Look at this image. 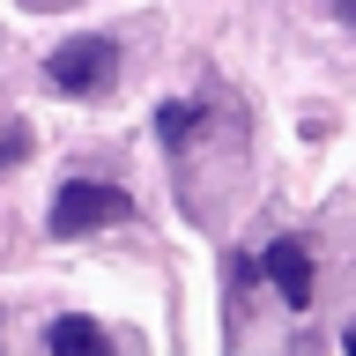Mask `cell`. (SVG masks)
Wrapping results in <instances>:
<instances>
[{
	"label": "cell",
	"instance_id": "6da1fadb",
	"mask_svg": "<svg viewBox=\"0 0 356 356\" xmlns=\"http://www.w3.org/2000/svg\"><path fill=\"white\" fill-rule=\"evenodd\" d=\"M127 216H134L127 186H104V178H67L52 193V238H89V230L127 222Z\"/></svg>",
	"mask_w": 356,
	"mask_h": 356
},
{
	"label": "cell",
	"instance_id": "7a4b0ae2",
	"mask_svg": "<svg viewBox=\"0 0 356 356\" xmlns=\"http://www.w3.org/2000/svg\"><path fill=\"white\" fill-rule=\"evenodd\" d=\"M119 74V44L111 38H67L52 60H44V82L67 89V97H89V89H104Z\"/></svg>",
	"mask_w": 356,
	"mask_h": 356
},
{
	"label": "cell",
	"instance_id": "3957f363",
	"mask_svg": "<svg viewBox=\"0 0 356 356\" xmlns=\"http://www.w3.org/2000/svg\"><path fill=\"white\" fill-rule=\"evenodd\" d=\"M260 275L282 289V305H297V312L312 305V252L297 238H275V245H267V252H260Z\"/></svg>",
	"mask_w": 356,
	"mask_h": 356
},
{
	"label": "cell",
	"instance_id": "277c9868",
	"mask_svg": "<svg viewBox=\"0 0 356 356\" xmlns=\"http://www.w3.org/2000/svg\"><path fill=\"white\" fill-rule=\"evenodd\" d=\"M44 349H52V356H111V341H104V327H97V319L60 312V319L44 327Z\"/></svg>",
	"mask_w": 356,
	"mask_h": 356
},
{
	"label": "cell",
	"instance_id": "5b68a950",
	"mask_svg": "<svg viewBox=\"0 0 356 356\" xmlns=\"http://www.w3.org/2000/svg\"><path fill=\"white\" fill-rule=\"evenodd\" d=\"M193 127H200V104H163V111H156V134H163L171 149H178V141H186Z\"/></svg>",
	"mask_w": 356,
	"mask_h": 356
},
{
	"label": "cell",
	"instance_id": "8992f818",
	"mask_svg": "<svg viewBox=\"0 0 356 356\" xmlns=\"http://www.w3.org/2000/svg\"><path fill=\"white\" fill-rule=\"evenodd\" d=\"M22 156H30V134H22L15 119H0V171H15Z\"/></svg>",
	"mask_w": 356,
	"mask_h": 356
}]
</instances>
